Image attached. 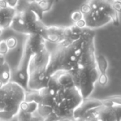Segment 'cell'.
I'll return each instance as SVG.
<instances>
[{"label":"cell","instance_id":"ba28073f","mask_svg":"<svg viewBox=\"0 0 121 121\" xmlns=\"http://www.w3.org/2000/svg\"><path fill=\"white\" fill-rule=\"evenodd\" d=\"M83 18L86 27L91 29L100 28L112 22L108 15L99 10H92L88 14L83 16Z\"/></svg>","mask_w":121,"mask_h":121},{"label":"cell","instance_id":"6da1fadb","mask_svg":"<svg viewBox=\"0 0 121 121\" xmlns=\"http://www.w3.org/2000/svg\"><path fill=\"white\" fill-rule=\"evenodd\" d=\"M83 52L76 67L70 71L75 86L81 92L83 99L88 98L93 93L100 75L95 48V33L89 28L83 29Z\"/></svg>","mask_w":121,"mask_h":121},{"label":"cell","instance_id":"4316f807","mask_svg":"<svg viewBox=\"0 0 121 121\" xmlns=\"http://www.w3.org/2000/svg\"><path fill=\"white\" fill-rule=\"evenodd\" d=\"M53 121H74L71 117H61L54 120Z\"/></svg>","mask_w":121,"mask_h":121},{"label":"cell","instance_id":"4dcf8cb0","mask_svg":"<svg viewBox=\"0 0 121 121\" xmlns=\"http://www.w3.org/2000/svg\"><path fill=\"white\" fill-rule=\"evenodd\" d=\"M116 121H120V117H117V120Z\"/></svg>","mask_w":121,"mask_h":121},{"label":"cell","instance_id":"f546056e","mask_svg":"<svg viewBox=\"0 0 121 121\" xmlns=\"http://www.w3.org/2000/svg\"><path fill=\"white\" fill-rule=\"evenodd\" d=\"M41 1H42V0H35V2H37V3L40 2Z\"/></svg>","mask_w":121,"mask_h":121},{"label":"cell","instance_id":"277c9868","mask_svg":"<svg viewBox=\"0 0 121 121\" xmlns=\"http://www.w3.org/2000/svg\"><path fill=\"white\" fill-rule=\"evenodd\" d=\"M49 58L50 52L47 48L31 56L29 66L27 91H38L47 86L50 78L46 71Z\"/></svg>","mask_w":121,"mask_h":121},{"label":"cell","instance_id":"d6a6232c","mask_svg":"<svg viewBox=\"0 0 121 121\" xmlns=\"http://www.w3.org/2000/svg\"><path fill=\"white\" fill-rule=\"evenodd\" d=\"M113 1H120V2H121V0H113Z\"/></svg>","mask_w":121,"mask_h":121},{"label":"cell","instance_id":"7a4b0ae2","mask_svg":"<svg viewBox=\"0 0 121 121\" xmlns=\"http://www.w3.org/2000/svg\"><path fill=\"white\" fill-rule=\"evenodd\" d=\"M83 46L82 35L75 41H63L57 43L54 50L50 52L46 70L48 76L51 77L58 71H71L76 67L83 52Z\"/></svg>","mask_w":121,"mask_h":121},{"label":"cell","instance_id":"484cf974","mask_svg":"<svg viewBox=\"0 0 121 121\" xmlns=\"http://www.w3.org/2000/svg\"><path fill=\"white\" fill-rule=\"evenodd\" d=\"M112 7L117 12H121V2L120 1H113Z\"/></svg>","mask_w":121,"mask_h":121},{"label":"cell","instance_id":"9a60e30c","mask_svg":"<svg viewBox=\"0 0 121 121\" xmlns=\"http://www.w3.org/2000/svg\"><path fill=\"white\" fill-rule=\"evenodd\" d=\"M12 71L9 64L5 61L0 69V81L4 84L9 83L12 80Z\"/></svg>","mask_w":121,"mask_h":121},{"label":"cell","instance_id":"e575fe53","mask_svg":"<svg viewBox=\"0 0 121 121\" xmlns=\"http://www.w3.org/2000/svg\"><path fill=\"white\" fill-rule=\"evenodd\" d=\"M0 121H4V120H0Z\"/></svg>","mask_w":121,"mask_h":121},{"label":"cell","instance_id":"30bf717a","mask_svg":"<svg viewBox=\"0 0 121 121\" xmlns=\"http://www.w3.org/2000/svg\"><path fill=\"white\" fill-rule=\"evenodd\" d=\"M103 105L102 100L96 98H88L83 100L82 103L74 110L72 119L74 121H82L85 115L91 110Z\"/></svg>","mask_w":121,"mask_h":121},{"label":"cell","instance_id":"4fadbf2b","mask_svg":"<svg viewBox=\"0 0 121 121\" xmlns=\"http://www.w3.org/2000/svg\"><path fill=\"white\" fill-rule=\"evenodd\" d=\"M39 107V103L35 100H24L20 104L19 110L28 112V113H34L36 112Z\"/></svg>","mask_w":121,"mask_h":121},{"label":"cell","instance_id":"2e32d148","mask_svg":"<svg viewBox=\"0 0 121 121\" xmlns=\"http://www.w3.org/2000/svg\"><path fill=\"white\" fill-rule=\"evenodd\" d=\"M97 66L100 73H106L108 69V61L106 57L103 54H99L96 56Z\"/></svg>","mask_w":121,"mask_h":121},{"label":"cell","instance_id":"836d02e7","mask_svg":"<svg viewBox=\"0 0 121 121\" xmlns=\"http://www.w3.org/2000/svg\"><path fill=\"white\" fill-rule=\"evenodd\" d=\"M120 121H121V119L120 118Z\"/></svg>","mask_w":121,"mask_h":121},{"label":"cell","instance_id":"d6986e66","mask_svg":"<svg viewBox=\"0 0 121 121\" xmlns=\"http://www.w3.org/2000/svg\"><path fill=\"white\" fill-rule=\"evenodd\" d=\"M98 82L100 86H105L108 82V77L107 74L106 73H100L98 78Z\"/></svg>","mask_w":121,"mask_h":121},{"label":"cell","instance_id":"7402d4cb","mask_svg":"<svg viewBox=\"0 0 121 121\" xmlns=\"http://www.w3.org/2000/svg\"><path fill=\"white\" fill-rule=\"evenodd\" d=\"M80 11H81V12L83 14V16H85V15L88 14L92 11V9H91L90 5L86 2V3L83 4L81 6Z\"/></svg>","mask_w":121,"mask_h":121},{"label":"cell","instance_id":"e0dca14e","mask_svg":"<svg viewBox=\"0 0 121 121\" xmlns=\"http://www.w3.org/2000/svg\"><path fill=\"white\" fill-rule=\"evenodd\" d=\"M54 0H42V1L38 3V4L41 8V11L43 12V13H44L48 12L51 9Z\"/></svg>","mask_w":121,"mask_h":121},{"label":"cell","instance_id":"7c38bea8","mask_svg":"<svg viewBox=\"0 0 121 121\" xmlns=\"http://www.w3.org/2000/svg\"><path fill=\"white\" fill-rule=\"evenodd\" d=\"M16 13V9L11 8L9 7L0 8V25L3 29L10 27Z\"/></svg>","mask_w":121,"mask_h":121},{"label":"cell","instance_id":"52a82bcc","mask_svg":"<svg viewBox=\"0 0 121 121\" xmlns=\"http://www.w3.org/2000/svg\"><path fill=\"white\" fill-rule=\"evenodd\" d=\"M113 0H88L87 3L90 5L92 10H99L108 15L113 24L116 26H120V19L118 12L112 7Z\"/></svg>","mask_w":121,"mask_h":121},{"label":"cell","instance_id":"8fae6325","mask_svg":"<svg viewBox=\"0 0 121 121\" xmlns=\"http://www.w3.org/2000/svg\"><path fill=\"white\" fill-rule=\"evenodd\" d=\"M64 31L65 27L62 26H51L46 27V29L43 34V38L46 41L53 43H58L64 41Z\"/></svg>","mask_w":121,"mask_h":121},{"label":"cell","instance_id":"1f68e13d","mask_svg":"<svg viewBox=\"0 0 121 121\" xmlns=\"http://www.w3.org/2000/svg\"><path fill=\"white\" fill-rule=\"evenodd\" d=\"M29 2H35V0H29Z\"/></svg>","mask_w":121,"mask_h":121},{"label":"cell","instance_id":"5b68a950","mask_svg":"<svg viewBox=\"0 0 121 121\" xmlns=\"http://www.w3.org/2000/svg\"><path fill=\"white\" fill-rule=\"evenodd\" d=\"M83 98L76 86L57 91L53 98V113L57 118L71 117L74 110L82 103Z\"/></svg>","mask_w":121,"mask_h":121},{"label":"cell","instance_id":"f1b7e54d","mask_svg":"<svg viewBox=\"0 0 121 121\" xmlns=\"http://www.w3.org/2000/svg\"><path fill=\"white\" fill-rule=\"evenodd\" d=\"M4 29H3V28L1 26V25H0V36H1V34H2V31H3Z\"/></svg>","mask_w":121,"mask_h":121},{"label":"cell","instance_id":"cb8c5ba5","mask_svg":"<svg viewBox=\"0 0 121 121\" xmlns=\"http://www.w3.org/2000/svg\"><path fill=\"white\" fill-rule=\"evenodd\" d=\"M74 24L76 26H78V28L81 29H84V28L86 27V21H85L84 18H83V19L77 21L76 22L74 23Z\"/></svg>","mask_w":121,"mask_h":121},{"label":"cell","instance_id":"603a6c76","mask_svg":"<svg viewBox=\"0 0 121 121\" xmlns=\"http://www.w3.org/2000/svg\"><path fill=\"white\" fill-rule=\"evenodd\" d=\"M105 99L121 105V95H112V96L108 97Z\"/></svg>","mask_w":121,"mask_h":121},{"label":"cell","instance_id":"d4e9b609","mask_svg":"<svg viewBox=\"0 0 121 121\" xmlns=\"http://www.w3.org/2000/svg\"><path fill=\"white\" fill-rule=\"evenodd\" d=\"M3 1H5L7 3L8 7L11 8H14V9L17 7L18 2H19V0H3Z\"/></svg>","mask_w":121,"mask_h":121},{"label":"cell","instance_id":"8992f818","mask_svg":"<svg viewBox=\"0 0 121 121\" xmlns=\"http://www.w3.org/2000/svg\"><path fill=\"white\" fill-rule=\"evenodd\" d=\"M118 117L116 108L102 105L89 110L82 121H116Z\"/></svg>","mask_w":121,"mask_h":121},{"label":"cell","instance_id":"44dd1931","mask_svg":"<svg viewBox=\"0 0 121 121\" xmlns=\"http://www.w3.org/2000/svg\"><path fill=\"white\" fill-rule=\"evenodd\" d=\"M71 18L72 19V21L75 23L77 21L83 18V14L81 12V11H75L73 12H72L71 15Z\"/></svg>","mask_w":121,"mask_h":121},{"label":"cell","instance_id":"5bb4252c","mask_svg":"<svg viewBox=\"0 0 121 121\" xmlns=\"http://www.w3.org/2000/svg\"><path fill=\"white\" fill-rule=\"evenodd\" d=\"M17 117V121H44L45 120L40 117L38 114L37 115H35L34 113H28L23 112L19 110L17 115L16 116Z\"/></svg>","mask_w":121,"mask_h":121},{"label":"cell","instance_id":"83f0119b","mask_svg":"<svg viewBox=\"0 0 121 121\" xmlns=\"http://www.w3.org/2000/svg\"><path fill=\"white\" fill-rule=\"evenodd\" d=\"M6 61L5 60V58H4V56L3 55H1L0 54V69H1L2 66L4 64V63Z\"/></svg>","mask_w":121,"mask_h":121},{"label":"cell","instance_id":"ac0fdd59","mask_svg":"<svg viewBox=\"0 0 121 121\" xmlns=\"http://www.w3.org/2000/svg\"><path fill=\"white\" fill-rule=\"evenodd\" d=\"M6 41L9 49H14V48L17 47L18 44V41L17 38L14 36H9L6 39Z\"/></svg>","mask_w":121,"mask_h":121},{"label":"cell","instance_id":"9c48e42d","mask_svg":"<svg viewBox=\"0 0 121 121\" xmlns=\"http://www.w3.org/2000/svg\"><path fill=\"white\" fill-rule=\"evenodd\" d=\"M46 41L43 36L37 34L28 35V38L24 43L23 49L28 52L31 56H34L45 48Z\"/></svg>","mask_w":121,"mask_h":121},{"label":"cell","instance_id":"3957f363","mask_svg":"<svg viewBox=\"0 0 121 121\" xmlns=\"http://www.w3.org/2000/svg\"><path fill=\"white\" fill-rule=\"evenodd\" d=\"M26 93V91L13 81L2 86L0 89V120L10 121L17 115Z\"/></svg>","mask_w":121,"mask_h":121},{"label":"cell","instance_id":"ffe728a7","mask_svg":"<svg viewBox=\"0 0 121 121\" xmlns=\"http://www.w3.org/2000/svg\"><path fill=\"white\" fill-rule=\"evenodd\" d=\"M9 50V49L7 46L6 40L3 39V40L0 41V54L4 56L5 54H7L8 53Z\"/></svg>","mask_w":121,"mask_h":121}]
</instances>
